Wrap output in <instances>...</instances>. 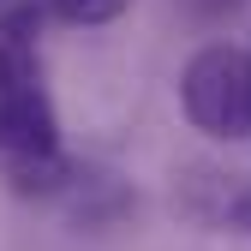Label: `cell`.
Masks as SVG:
<instances>
[{
    "mask_svg": "<svg viewBox=\"0 0 251 251\" xmlns=\"http://www.w3.org/2000/svg\"><path fill=\"white\" fill-rule=\"evenodd\" d=\"M179 108L203 138H245L251 132V48L239 42H203L179 72Z\"/></svg>",
    "mask_w": 251,
    "mask_h": 251,
    "instance_id": "7a4b0ae2",
    "label": "cell"
},
{
    "mask_svg": "<svg viewBox=\"0 0 251 251\" xmlns=\"http://www.w3.org/2000/svg\"><path fill=\"white\" fill-rule=\"evenodd\" d=\"M227 215H233V227H245V233H251V185H239V192H233Z\"/></svg>",
    "mask_w": 251,
    "mask_h": 251,
    "instance_id": "277c9868",
    "label": "cell"
},
{
    "mask_svg": "<svg viewBox=\"0 0 251 251\" xmlns=\"http://www.w3.org/2000/svg\"><path fill=\"white\" fill-rule=\"evenodd\" d=\"M12 6H24V0H0V12H12Z\"/></svg>",
    "mask_w": 251,
    "mask_h": 251,
    "instance_id": "5b68a950",
    "label": "cell"
},
{
    "mask_svg": "<svg viewBox=\"0 0 251 251\" xmlns=\"http://www.w3.org/2000/svg\"><path fill=\"white\" fill-rule=\"evenodd\" d=\"M24 30H36V12H0V155H42L60 150V126H54V102L36 66Z\"/></svg>",
    "mask_w": 251,
    "mask_h": 251,
    "instance_id": "6da1fadb",
    "label": "cell"
},
{
    "mask_svg": "<svg viewBox=\"0 0 251 251\" xmlns=\"http://www.w3.org/2000/svg\"><path fill=\"white\" fill-rule=\"evenodd\" d=\"M132 0H48V18L72 24V30H96V24H114Z\"/></svg>",
    "mask_w": 251,
    "mask_h": 251,
    "instance_id": "3957f363",
    "label": "cell"
}]
</instances>
